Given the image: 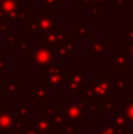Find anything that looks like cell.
<instances>
[{"label": "cell", "mask_w": 133, "mask_h": 134, "mask_svg": "<svg viewBox=\"0 0 133 134\" xmlns=\"http://www.w3.org/2000/svg\"><path fill=\"white\" fill-rule=\"evenodd\" d=\"M113 76L111 74H98L96 79L90 81V83L84 87L81 97L85 100H96V101H104L106 99H112Z\"/></svg>", "instance_id": "1"}, {"label": "cell", "mask_w": 133, "mask_h": 134, "mask_svg": "<svg viewBox=\"0 0 133 134\" xmlns=\"http://www.w3.org/2000/svg\"><path fill=\"white\" fill-rule=\"evenodd\" d=\"M42 86L47 91H67V74L65 73V65H49L42 69Z\"/></svg>", "instance_id": "2"}, {"label": "cell", "mask_w": 133, "mask_h": 134, "mask_svg": "<svg viewBox=\"0 0 133 134\" xmlns=\"http://www.w3.org/2000/svg\"><path fill=\"white\" fill-rule=\"evenodd\" d=\"M54 9L47 5H42V14L38 18V30L37 35L41 38L48 31H52L59 26V16L54 14Z\"/></svg>", "instance_id": "3"}, {"label": "cell", "mask_w": 133, "mask_h": 134, "mask_svg": "<svg viewBox=\"0 0 133 134\" xmlns=\"http://www.w3.org/2000/svg\"><path fill=\"white\" fill-rule=\"evenodd\" d=\"M66 122L85 124V100L84 101H65L64 102V112Z\"/></svg>", "instance_id": "4"}, {"label": "cell", "mask_w": 133, "mask_h": 134, "mask_svg": "<svg viewBox=\"0 0 133 134\" xmlns=\"http://www.w3.org/2000/svg\"><path fill=\"white\" fill-rule=\"evenodd\" d=\"M85 69H70L67 72V92L70 97H81L85 87Z\"/></svg>", "instance_id": "5"}, {"label": "cell", "mask_w": 133, "mask_h": 134, "mask_svg": "<svg viewBox=\"0 0 133 134\" xmlns=\"http://www.w3.org/2000/svg\"><path fill=\"white\" fill-rule=\"evenodd\" d=\"M53 60V48L42 42H38L35 49H33L32 52V65L37 66L40 69H44L52 65Z\"/></svg>", "instance_id": "6"}, {"label": "cell", "mask_w": 133, "mask_h": 134, "mask_svg": "<svg viewBox=\"0 0 133 134\" xmlns=\"http://www.w3.org/2000/svg\"><path fill=\"white\" fill-rule=\"evenodd\" d=\"M19 0H0V20L13 23L19 21Z\"/></svg>", "instance_id": "7"}, {"label": "cell", "mask_w": 133, "mask_h": 134, "mask_svg": "<svg viewBox=\"0 0 133 134\" xmlns=\"http://www.w3.org/2000/svg\"><path fill=\"white\" fill-rule=\"evenodd\" d=\"M31 125L40 134H53L54 127L48 116H46L41 111L38 112L37 116H32L30 120Z\"/></svg>", "instance_id": "8"}, {"label": "cell", "mask_w": 133, "mask_h": 134, "mask_svg": "<svg viewBox=\"0 0 133 134\" xmlns=\"http://www.w3.org/2000/svg\"><path fill=\"white\" fill-rule=\"evenodd\" d=\"M67 37H70L68 32H66V30L64 27L58 26V27L54 28V30L48 31V32L45 33L41 37V39H42L41 42L49 47H54L56 45L61 44Z\"/></svg>", "instance_id": "9"}, {"label": "cell", "mask_w": 133, "mask_h": 134, "mask_svg": "<svg viewBox=\"0 0 133 134\" xmlns=\"http://www.w3.org/2000/svg\"><path fill=\"white\" fill-rule=\"evenodd\" d=\"M16 126V119L11 108H7L4 113L0 114V132H11Z\"/></svg>", "instance_id": "10"}, {"label": "cell", "mask_w": 133, "mask_h": 134, "mask_svg": "<svg viewBox=\"0 0 133 134\" xmlns=\"http://www.w3.org/2000/svg\"><path fill=\"white\" fill-rule=\"evenodd\" d=\"M90 47H91V51L96 54L97 59H106V57H107V54H106L107 44L100 37L90 38Z\"/></svg>", "instance_id": "11"}, {"label": "cell", "mask_w": 133, "mask_h": 134, "mask_svg": "<svg viewBox=\"0 0 133 134\" xmlns=\"http://www.w3.org/2000/svg\"><path fill=\"white\" fill-rule=\"evenodd\" d=\"M16 122H27L32 118V107L28 106L26 101H21L19 106L15 107Z\"/></svg>", "instance_id": "12"}, {"label": "cell", "mask_w": 133, "mask_h": 134, "mask_svg": "<svg viewBox=\"0 0 133 134\" xmlns=\"http://www.w3.org/2000/svg\"><path fill=\"white\" fill-rule=\"evenodd\" d=\"M130 58L124 53H113L112 54V68L114 71H126L129 69Z\"/></svg>", "instance_id": "13"}, {"label": "cell", "mask_w": 133, "mask_h": 134, "mask_svg": "<svg viewBox=\"0 0 133 134\" xmlns=\"http://www.w3.org/2000/svg\"><path fill=\"white\" fill-rule=\"evenodd\" d=\"M31 100H32L33 102L48 101V91H47L44 86L39 87V86H37V85H32L31 86Z\"/></svg>", "instance_id": "14"}, {"label": "cell", "mask_w": 133, "mask_h": 134, "mask_svg": "<svg viewBox=\"0 0 133 134\" xmlns=\"http://www.w3.org/2000/svg\"><path fill=\"white\" fill-rule=\"evenodd\" d=\"M5 37H6V42H5V47L6 48H19L27 40L25 37L19 38L18 35L13 34L11 32L5 33Z\"/></svg>", "instance_id": "15"}, {"label": "cell", "mask_w": 133, "mask_h": 134, "mask_svg": "<svg viewBox=\"0 0 133 134\" xmlns=\"http://www.w3.org/2000/svg\"><path fill=\"white\" fill-rule=\"evenodd\" d=\"M4 92L6 97H15L19 92H21V80H6L4 83Z\"/></svg>", "instance_id": "16"}, {"label": "cell", "mask_w": 133, "mask_h": 134, "mask_svg": "<svg viewBox=\"0 0 133 134\" xmlns=\"http://www.w3.org/2000/svg\"><path fill=\"white\" fill-rule=\"evenodd\" d=\"M130 121L127 120V118L125 116L124 113L115 111L112 112V119H111V125H113L114 127L119 128V130H124V128L129 127Z\"/></svg>", "instance_id": "17"}, {"label": "cell", "mask_w": 133, "mask_h": 134, "mask_svg": "<svg viewBox=\"0 0 133 134\" xmlns=\"http://www.w3.org/2000/svg\"><path fill=\"white\" fill-rule=\"evenodd\" d=\"M112 90H113V92H127V91H129L127 81L125 80V78L121 74H119V75L117 76V79H113Z\"/></svg>", "instance_id": "18"}, {"label": "cell", "mask_w": 133, "mask_h": 134, "mask_svg": "<svg viewBox=\"0 0 133 134\" xmlns=\"http://www.w3.org/2000/svg\"><path fill=\"white\" fill-rule=\"evenodd\" d=\"M75 38H91V27L87 26L84 21H80L79 26L74 27Z\"/></svg>", "instance_id": "19"}, {"label": "cell", "mask_w": 133, "mask_h": 134, "mask_svg": "<svg viewBox=\"0 0 133 134\" xmlns=\"http://www.w3.org/2000/svg\"><path fill=\"white\" fill-rule=\"evenodd\" d=\"M118 111V102L113 101V99H106L100 102V108H99V113H104V112H115Z\"/></svg>", "instance_id": "20"}, {"label": "cell", "mask_w": 133, "mask_h": 134, "mask_svg": "<svg viewBox=\"0 0 133 134\" xmlns=\"http://www.w3.org/2000/svg\"><path fill=\"white\" fill-rule=\"evenodd\" d=\"M123 130H119V128L114 127L111 124H106L103 122L100 127H98L96 130V134H119Z\"/></svg>", "instance_id": "21"}, {"label": "cell", "mask_w": 133, "mask_h": 134, "mask_svg": "<svg viewBox=\"0 0 133 134\" xmlns=\"http://www.w3.org/2000/svg\"><path fill=\"white\" fill-rule=\"evenodd\" d=\"M53 48V57L54 59H68L71 55V53L63 46V44L56 45Z\"/></svg>", "instance_id": "22"}, {"label": "cell", "mask_w": 133, "mask_h": 134, "mask_svg": "<svg viewBox=\"0 0 133 134\" xmlns=\"http://www.w3.org/2000/svg\"><path fill=\"white\" fill-rule=\"evenodd\" d=\"M96 100H85V113H99L100 105Z\"/></svg>", "instance_id": "23"}, {"label": "cell", "mask_w": 133, "mask_h": 134, "mask_svg": "<svg viewBox=\"0 0 133 134\" xmlns=\"http://www.w3.org/2000/svg\"><path fill=\"white\" fill-rule=\"evenodd\" d=\"M51 121H52V125H53V127H54V130H57V128H63L64 126H65V124H66V120H65V116L63 115V114H60V113H57V114H54L53 116H51Z\"/></svg>", "instance_id": "24"}, {"label": "cell", "mask_w": 133, "mask_h": 134, "mask_svg": "<svg viewBox=\"0 0 133 134\" xmlns=\"http://www.w3.org/2000/svg\"><path fill=\"white\" fill-rule=\"evenodd\" d=\"M123 113L130 122H133V101H123Z\"/></svg>", "instance_id": "25"}, {"label": "cell", "mask_w": 133, "mask_h": 134, "mask_svg": "<svg viewBox=\"0 0 133 134\" xmlns=\"http://www.w3.org/2000/svg\"><path fill=\"white\" fill-rule=\"evenodd\" d=\"M38 18L39 16L32 15L27 21H26V32L28 33H35L38 30Z\"/></svg>", "instance_id": "26"}, {"label": "cell", "mask_w": 133, "mask_h": 134, "mask_svg": "<svg viewBox=\"0 0 133 134\" xmlns=\"http://www.w3.org/2000/svg\"><path fill=\"white\" fill-rule=\"evenodd\" d=\"M123 53L127 58H133V39L127 40L123 44Z\"/></svg>", "instance_id": "27"}, {"label": "cell", "mask_w": 133, "mask_h": 134, "mask_svg": "<svg viewBox=\"0 0 133 134\" xmlns=\"http://www.w3.org/2000/svg\"><path fill=\"white\" fill-rule=\"evenodd\" d=\"M63 46L65 47L66 49H67L68 52H70L71 54L74 52V49H75V42H74V38H72V37H67L65 40H64L63 42Z\"/></svg>", "instance_id": "28"}, {"label": "cell", "mask_w": 133, "mask_h": 134, "mask_svg": "<svg viewBox=\"0 0 133 134\" xmlns=\"http://www.w3.org/2000/svg\"><path fill=\"white\" fill-rule=\"evenodd\" d=\"M64 130V134H80V128L74 126V124H68L66 122L65 126L63 127Z\"/></svg>", "instance_id": "29"}, {"label": "cell", "mask_w": 133, "mask_h": 134, "mask_svg": "<svg viewBox=\"0 0 133 134\" xmlns=\"http://www.w3.org/2000/svg\"><path fill=\"white\" fill-rule=\"evenodd\" d=\"M11 68V65L6 63V55L5 53H0V75H5L7 69Z\"/></svg>", "instance_id": "30"}, {"label": "cell", "mask_w": 133, "mask_h": 134, "mask_svg": "<svg viewBox=\"0 0 133 134\" xmlns=\"http://www.w3.org/2000/svg\"><path fill=\"white\" fill-rule=\"evenodd\" d=\"M41 112L45 114L46 116H48V118H51V116H53L54 114L59 113V107L57 106H52V107H47V106H44L41 109Z\"/></svg>", "instance_id": "31"}, {"label": "cell", "mask_w": 133, "mask_h": 134, "mask_svg": "<svg viewBox=\"0 0 133 134\" xmlns=\"http://www.w3.org/2000/svg\"><path fill=\"white\" fill-rule=\"evenodd\" d=\"M20 134H40V133L33 128V126L31 125L30 121H27V122L25 124V126H24V128H23V131H21Z\"/></svg>", "instance_id": "32"}, {"label": "cell", "mask_w": 133, "mask_h": 134, "mask_svg": "<svg viewBox=\"0 0 133 134\" xmlns=\"http://www.w3.org/2000/svg\"><path fill=\"white\" fill-rule=\"evenodd\" d=\"M19 49H20L21 52H24V53L30 54V53H32L33 52V45H32V42H30V41L26 40V41L24 42L20 47H19Z\"/></svg>", "instance_id": "33"}, {"label": "cell", "mask_w": 133, "mask_h": 134, "mask_svg": "<svg viewBox=\"0 0 133 134\" xmlns=\"http://www.w3.org/2000/svg\"><path fill=\"white\" fill-rule=\"evenodd\" d=\"M101 11H103V6L101 5H98V4H94L92 5V8L90 11V14L92 16H99L101 14Z\"/></svg>", "instance_id": "34"}, {"label": "cell", "mask_w": 133, "mask_h": 134, "mask_svg": "<svg viewBox=\"0 0 133 134\" xmlns=\"http://www.w3.org/2000/svg\"><path fill=\"white\" fill-rule=\"evenodd\" d=\"M112 4L117 7L118 11H121L125 6L129 5V1H127V0H112Z\"/></svg>", "instance_id": "35"}, {"label": "cell", "mask_w": 133, "mask_h": 134, "mask_svg": "<svg viewBox=\"0 0 133 134\" xmlns=\"http://www.w3.org/2000/svg\"><path fill=\"white\" fill-rule=\"evenodd\" d=\"M9 30H11V23L0 20V33H8Z\"/></svg>", "instance_id": "36"}, {"label": "cell", "mask_w": 133, "mask_h": 134, "mask_svg": "<svg viewBox=\"0 0 133 134\" xmlns=\"http://www.w3.org/2000/svg\"><path fill=\"white\" fill-rule=\"evenodd\" d=\"M44 4L49 6L51 8H53L54 11H59V5H58V0H44Z\"/></svg>", "instance_id": "37"}, {"label": "cell", "mask_w": 133, "mask_h": 134, "mask_svg": "<svg viewBox=\"0 0 133 134\" xmlns=\"http://www.w3.org/2000/svg\"><path fill=\"white\" fill-rule=\"evenodd\" d=\"M123 37L126 38L127 40H132L133 39V25L131 27H129V30L126 31V32L123 33Z\"/></svg>", "instance_id": "38"}, {"label": "cell", "mask_w": 133, "mask_h": 134, "mask_svg": "<svg viewBox=\"0 0 133 134\" xmlns=\"http://www.w3.org/2000/svg\"><path fill=\"white\" fill-rule=\"evenodd\" d=\"M91 5H94V4H98V5H101V6H105L107 4V0H90Z\"/></svg>", "instance_id": "39"}, {"label": "cell", "mask_w": 133, "mask_h": 134, "mask_svg": "<svg viewBox=\"0 0 133 134\" xmlns=\"http://www.w3.org/2000/svg\"><path fill=\"white\" fill-rule=\"evenodd\" d=\"M80 2H81L82 6H90V5H91L90 0H80Z\"/></svg>", "instance_id": "40"}, {"label": "cell", "mask_w": 133, "mask_h": 134, "mask_svg": "<svg viewBox=\"0 0 133 134\" xmlns=\"http://www.w3.org/2000/svg\"><path fill=\"white\" fill-rule=\"evenodd\" d=\"M119 134H131V132H130V127H126V128H124V130L121 131Z\"/></svg>", "instance_id": "41"}, {"label": "cell", "mask_w": 133, "mask_h": 134, "mask_svg": "<svg viewBox=\"0 0 133 134\" xmlns=\"http://www.w3.org/2000/svg\"><path fill=\"white\" fill-rule=\"evenodd\" d=\"M7 108H8V106H0V114L4 113V112L6 111Z\"/></svg>", "instance_id": "42"}, {"label": "cell", "mask_w": 133, "mask_h": 134, "mask_svg": "<svg viewBox=\"0 0 133 134\" xmlns=\"http://www.w3.org/2000/svg\"><path fill=\"white\" fill-rule=\"evenodd\" d=\"M4 85H1V82H0V93H1L2 92V91H4Z\"/></svg>", "instance_id": "43"}, {"label": "cell", "mask_w": 133, "mask_h": 134, "mask_svg": "<svg viewBox=\"0 0 133 134\" xmlns=\"http://www.w3.org/2000/svg\"><path fill=\"white\" fill-rule=\"evenodd\" d=\"M130 132H131V134H133V128L130 127Z\"/></svg>", "instance_id": "44"}, {"label": "cell", "mask_w": 133, "mask_h": 134, "mask_svg": "<svg viewBox=\"0 0 133 134\" xmlns=\"http://www.w3.org/2000/svg\"><path fill=\"white\" fill-rule=\"evenodd\" d=\"M127 1H130V0H127Z\"/></svg>", "instance_id": "45"}]
</instances>
